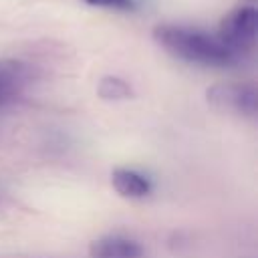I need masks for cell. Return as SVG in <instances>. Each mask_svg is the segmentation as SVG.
I'll list each match as a JSON object with an SVG mask.
<instances>
[{
  "label": "cell",
  "instance_id": "1",
  "mask_svg": "<svg viewBox=\"0 0 258 258\" xmlns=\"http://www.w3.org/2000/svg\"><path fill=\"white\" fill-rule=\"evenodd\" d=\"M153 38L169 54L191 64L226 69L242 60V56L228 48L218 36L200 28L181 24H159L153 30Z\"/></svg>",
  "mask_w": 258,
  "mask_h": 258
},
{
  "label": "cell",
  "instance_id": "2",
  "mask_svg": "<svg viewBox=\"0 0 258 258\" xmlns=\"http://www.w3.org/2000/svg\"><path fill=\"white\" fill-rule=\"evenodd\" d=\"M256 32H258V12L254 6H240L232 10L220 24L218 38L244 56L248 50L254 48L256 44Z\"/></svg>",
  "mask_w": 258,
  "mask_h": 258
},
{
  "label": "cell",
  "instance_id": "3",
  "mask_svg": "<svg viewBox=\"0 0 258 258\" xmlns=\"http://www.w3.org/2000/svg\"><path fill=\"white\" fill-rule=\"evenodd\" d=\"M210 103H214L220 109H230L248 117L256 115V87L252 83H228V85H216L208 91Z\"/></svg>",
  "mask_w": 258,
  "mask_h": 258
},
{
  "label": "cell",
  "instance_id": "4",
  "mask_svg": "<svg viewBox=\"0 0 258 258\" xmlns=\"http://www.w3.org/2000/svg\"><path fill=\"white\" fill-rule=\"evenodd\" d=\"M30 69L14 58H0V109L16 103L28 83H30Z\"/></svg>",
  "mask_w": 258,
  "mask_h": 258
},
{
  "label": "cell",
  "instance_id": "5",
  "mask_svg": "<svg viewBox=\"0 0 258 258\" xmlns=\"http://www.w3.org/2000/svg\"><path fill=\"white\" fill-rule=\"evenodd\" d=\"M143 246L135 238L121 234L97 238L89 248L91 258H143Z\"/></svg>",
  "mask_w": 258,
  "mask_h": 258
},
{
  "label": "cell",
  "instance_id": "6",
  "mask_svg": "<svg viewBox=\"0 0 258 258\" xmlns=\"http://www.w3.org/2000/svg\"><path fill=\"white\" fill-rule=\"evenodd\" d=\"M111 183L119 196L129 198V200H141V198L149 196V191H151V179L147 175H143L141 171L131 169V167L113 169Z\"/></svg>",
  "mask_w": 258,
  "mask_h": 258
},
{
  "label": "cell",
  "instance_id": "7",
  "mask_svg": "<svg viewBox=\"0 0 258 258\" xmlns=\"http://www.w3.org/2000/svg\"><path fill=\"white\" fill-rule=\"evenodd\" d=\"M99 95L103 99H125L131 95V87L117 77H105L99 85Z\"/></svg>",
  "mask_w": 258,
  "mask_h": 258
},
{
  "label": "cell",
  "instance_id": "8",
  "mask_svg": "<svg viewBox=\"0 0 258 258\" xmlns=\"http://www.w3.org/2000/svg\"><path fill=\"white\" fill-rule=\"evenodd\" d=\"M89 6H97V8H109V10H135L137 2L135 0H85Z\"/></svg>",
  "mask_w": 258,
  "mask_h": 258
}]
</instances>
